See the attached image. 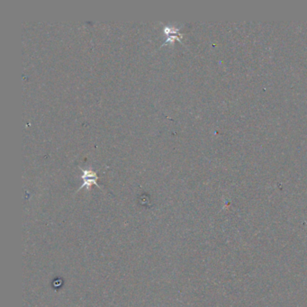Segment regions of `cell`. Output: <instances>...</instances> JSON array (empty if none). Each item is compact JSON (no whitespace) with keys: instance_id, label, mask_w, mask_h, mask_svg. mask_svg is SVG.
<instances>
[{"instance_id":"1","label":"cell","mask_w":307,"mask_h":307,"mask_svg":"<svg viewBox=\"0 0 307 307\" xmlns=\"http://www.w3.org/2000/svg\"><path fill=\"white\" fill-rule=\"evenodd\" d=\"M163 31H164V36H165L166 39L164 42L162 43V46L168 45V44H172L176 40L181 42V39L183 38V35L180 33L179 29L175 27L174 25L163 24Z\"/></svg>"},{"instance_id":"2","label":"cell","mask_w":307,"mask_h":307,"mask_svg":"<svg viewBox=\"0 0 307 307\" xmlns=\"http://www.w3.org/2000/svg\"><path fill=\"white\" fill-rule=\"evenodd\" d=\"M81 172H82V178L83 184L81 185V187L79 189H77V191L81 190V189L86 188L88 190H90L91 187L95 185L96 186L98 189H101V187L97 184V180H98V176L96 174V172L92 171V170H83L80 168Z\"/></svg>"}]
</instances>
